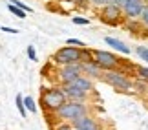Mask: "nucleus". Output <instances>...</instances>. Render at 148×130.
Here are the masks:
<instances>
[{
	"instance_id": "nucleus-15",
	"label": "nucleus",
	"mask_w": 148,
	"mask_h": 130,
	"mask_svg": "<svg viewBox=\"0 0 148 130\" xmlns=\"http://www.w3.org/2000/svg\"><path fill=\"white\" fill-rule=\"evenodd\" d=\"M15 103H16V108H18V114H20L22 117H26V116H27V110H26V106H24V97H22L20 94L15 97Z\"/></svg>"
},
{
	"instance_id": "nucleus-22",
	"label": "nucleus",
	"mask_w": 148,
	"mask_h": 130,
	"mask_svg": "<svg viewBox=\"0 0 148 130\" xmlns=\"http://www.w3.org/2000/svg\"><path fill=\"white\" fill-rule=\"evenodd\" d=\"M66 46H75V48H86V44L79 39H68L66 41Z\"/></svg>"
},
{
	"instance_id": "nucleus-24",
	"label": "nucleus",
	"mask_w": 148,
	"mask_h": 130,
	"mask_svg": "<svg viewBox=\"0 0 148 130\" xmlns=\"http://www.w3.org/2000/svg\"><path fill=\"white\" fill-rule=\"evenodd\" d=\"M73 24H77V26H88L90 20L86 19V17H73Z\"/></svg>"
},
{
	"instance_id": "nucleus-8",
	"label": "nucleus",
	"mask_w": 148,
	"mask_h": 130,
	"mask_svg": "<svg viewBox=\"0 0 148 130\" xmlns=\"http://www.w3.org/2000/svg\"><path fill=\"white\" fill-rule=\"evenodd\" d=\"M146 4H148V0H126V4L121 8L124 19H130V20L141 19V15H143Z\"/></svg>"
},
{
	"instance_id": "nucleus-11",
	"label": "nucleus",
	"mask_w": 148,
	"mask_h": 130,
	"mask_svg": "<svg viewBox=\"0 0 148 130\" xmlns=\"http://www.w3.org/2000/svg\"><path fill=\"white\" fill-rule=\"evenodd\" d=\"M82 64V75H86L88 79H102V72L101 68L95 64V63H81Z\"/></svg>"
},
{
	"instance_id": "nucleus-28",
	"label": "nucleus",
	"mask_w": 148,
	"mask_h": 130,
	"mask_svg": "<svg viewBox=\"0 0 148 130\" xmlns=\"http://www.w3.org/2000/svg\"><path fill=\"white\" fill-rule=\"evenodd\" d=\"M73 4H75L77 8H88V0H75Z\"/></svg>"
},
{
	"instance_id": "nucleus-9",
	"label": "nucleus",
	"mask_w": 148,
	"mask_h": 130,
	"mask_svg": "<svg viewBox=\"0 0 148 130\" xmlns=\"http://www.w3.org/2000/svg\"><path fill=\"white\" fill-rule=\"evenodd\" d=\"M60 88L66 95V101H75V103H88L90 101V94H84L82 90L75 88L73 84H64Z\"/></svg>"
},
{
	"instance_id": "nucleus-1",
	"label": "nucleus",
	"mask_w": 148,
	"mask_h": 130,
	"mask_svg": "<svg viewBox=\"0 0 148 130\" xmlns=\"http://www.w3.org/2000/svg\"><path fill=\"white\" fill-rule=\"evenodd\" d=\"M66 103V95L60 86H48L42 88L40 94V105L46 114H55L62 105Z\"/></svg>"
},
{
	"instance_id": "nucleus-12",
	"label": "nucleus",
	"mask_w": 148,
	"mask_h": 130,
	"mask_svg": "<svg viewBox=\"0 0 148 130\" xmlns=\"http://www.w3.org/2000/svg\"><path fill=\"white\" fill-rule=\"evenodd\" d=\"M104 42L110 46L113 52H117V53H124V55H128L132 50H130L126 44H124L123 41H119V39H113V37H104Z\"/></svg>"
},
{
	"instance_id": "nucleus-17",
	"label": "nucleus",
	"mask_w": 148,
	"mask_h": 130,
	"mask_svg": "<svg viewBox=\"0 0 148 130\" xmlns=\"http://www.w3.org/2000/svg\"><path fill=\"white\" fill-rule=\"evenodd\" d=\"M134 70H135V73L141 77V81H145V83H148V66H134Z\"/></svg>"
},
{
	"instance_id": "nucleus-19",
	"label": "nucleus",
	"mask_w": 148,
	"mask_h": 130,
	"mask_svg": "<svg viewBox=\"0 0 148 130\" xmlns=\"http://www.w3.org/2000/svg\"><path fill=\"white\" fill-rule=\"evenodd\" d=\"M135 53H137V57H139L141 61L148 63V48H145V46H137V48H135Z\"/></svg>"
},
{
	"instance_id": "nucleus-20",
	"label": "nucleus",
	"mask_w": 148,
	"mask_h": 130,
	"mask_svg": "<svg viewBox=\"0 0 148 130\" xmlns=\"http://www.w3.org/2000/svg\"><path fill=\"white\" fill-rule=\"evenodd\" d=\"M9 2L11 4H13V6H16V8H18V9H22V11H24V13H31V8H29V6H26L24 2H20V0H9Z\"/></svg>"
},
{
	"instance_id": "nucleus-2",
	"label": "nucleus",
	"mask_w": 148,
	"mask_h": 130,
	"mask_svg": "<svg viewBox=\"0 0 148 130\" xmlns=\"http://www.w3.org/2000/svg\"><path fill=\"white\" fill-rule=\"evenodd\" d=\"M88 114H90V106H88V103H75V101H66V103L62 105L53 116H55L59 121L73 123L75 119H79V117H82V116H88Z\"/></svg>"
},
{
	"instance_id": "nucleus-7",
	"label": "nucleus",
	"mask_w": 148,
	"mask_h": 130,
	"mask_svg": "<svg viewBox=\"0 0 148 130\" xmlns=\"http://www.w3.org/2000/svg\"><path fill=\"white\" fill-rule=\"evenodd\" d=\"M82 75V64L75 63V64H66V66H59V72H57V81H59V86H64V84H71L77 77Z\"/></svg>"
},
{
	"instance_id": "nucleus-21",
	"label": "nucleus",
	"mask_w": 148,
	"mask_h": 130,
	"mask_svg": "<svg viewBox=\"0 0 148 130\" xmlns=\"http://www.w3.org/2000/svg\"><path fill=\"white\" fill-rule=\"evenodd\" d=\"M51 130H75V128H73V125H71V123H66V121H60L59 123V125H55L53 128H51Z\"/></svg>"
},
{
	"instance_id": "nucleus-6",
	"label": "nucleus",
	"mask_w": 148,
	"mask_h": 130,
	"mask_svg": "<svg viewBox=\"0 0 148 130\" xmlns=\"http://www.w3.org/2000/svg\"><path fill=\"white\" fill-rule=\"evenodd\" d=\"M99 20L102 22V24H106V26H113V28H117V26H123L124 24V15H123V9L119 8V6L115 4H106V6H102L101 11H99Z\"/></svg>"
},
{
	"instance_id": "nucleus-23",
	"label": "nucleus",
	"mask_w": 148,
	"mask_h": 130,
	"mask_svg": "<svg viewBox=\"0 0 148 130\" xmlns=\"http://www.w3.org/2000/svg\"><path fill=\"white\" fill-rule=\"evenodd\" d=\"M141 24H143L145 31H148V4H146L145 11H143V15H141Z\"/></svg>"
},
{
	"instance_id": "nucleus-13",
	"label": "nucleus",
	"mask_w": 148,
	"mask_h": 130,
	"mask_svg": "<svg viewBox=\"0 0 148 130\" xmlns=\"http://www.w3.org/2000/svg\"><path fill=\"white\" fill-rule=\"evenodd\" d=\"M75 88H79V90H82L84 94H90V92H93V81L92 79H88L86 75H81V77H77L75 81L71 83Z\"/></svg>"
},
{
	"instance_id": "nucleus-27",
	"label": "nucleus",
	"mask_w": 148,
	"mask_h": 130,
	"mask_svg": "<svg viewBox=\"0 0 148 130\" xmlns=\"http://www.w3.org/2000/svg\"><path fill=\"white\" fill-rule=\"evenodd\" d=\"M2 31H4V33H13V35H16V33H18V30L9 28V26H2Z\"/></svg>"
},
{
	"instance_id": "nucleus-5",
	"label": "nucleus",
	"mask_w": 148,
	"mask_h": 130,
	"mask_svg": "<svg viewBox=\"0 0 148 130\" xmlns=\"http://www.w3.org/2000/svg\"><path fill=\"white\" fill-rule=\"evenodd\" d=\"M82 50L84 48H75V46H62L60 50H57L53 53L51 61L57 66H66V64H75L81 63L82 59Z\"/></svg>"
},
{
	"instance_id": "nucleus-26",
	"label": "nucleus",
	"mask_w": 148,
	"mask_h": 130,
	"mask_svg": "<svg viewBox=\"0 0 148 130\" xmlns=\"http://www.w3.org/2000/svg\"><path fill=\"white\" fill-rule=\"evenodd\" d=\"M93 6H97V8H102V6H106V4H110L112 0H90Z\"/></svg>"
},
{
	"instance_id": "nucleus-29",
	"label": "nucleus",
	"mask_w": 148,
	"mask_h": 130,
	"mask_svg": "<svg viewBox=\"0 0 148 130\" xmlns=\"http://www.w3.org/2000/svg\"><path fill=\"white\" fill-rule=\"evenodd\" d=\"M112 4H115V6H119V8H123V6L126 4V0H112Z\"/></svg>"
},
{
	"instance_id": "nucleus-16",
	"label": "nucleus",
	"mask_w": 148,
	"mask_h": 130,
	"mask_svg": "<svg viewBox=\"0 0 148 130\" xmlns=\"http://www.w3.org/2000/svg\"><path fill=\"white\" fill-rule=\"evenodd\" d=\"M24 106H26L27 112H33V114L37 112V103H35V99H33L31 95H26L24 97Z\"/></svg>"
},
{
	"instance_id": "nucleus-25",
	"label": "nucleus",
	"mask_w": 148,
	"mask_h": 130,
	"mask_svg": "<svg viewBox=\"0 0 148 130\" xmlns=\"http://www.w3.org/2000/svg\"><path fill=\"white\" fill-rule=\"evenodd\" d=\"M27 57H29V61H37V52H35V46H33V44H29V46H27Z\"/></svg>"
},
{
	"instance_id": "nucleus-18",
	"label": "nucleus",
	"mask_w": 148,
	"mask_h": 130,
	"mask_svg": "<svg viewBox=\"0 0 148 130\" xmlns=\"http://www.w3.org/2000/svg\"><path fill=\"white\" fill-rule=\"evenodd\" d=\"M8 9H9V11H11V13H13L15 17H18V19H22V20H24V19H26V15H27V13H24L22 9H18L16 6H13L11 2H8Z\"/></svg>"
},
{
	"instance_id": "nucleus-4",
	"label": "nucleus",
	"mask_w": 148,
	"mask_h": 130,
	"mask_svg": "<svg viewBox=\"0 0 148 130\" xmlns=\"http://www.w3.org/2000/svg\"><path fill=\"white\" fill-rule=\"evenodd\" d=\"M92 57L93 63L97 64L102 72H110V70H119L124 61L113 52H106V50H92Z\"/></svg>"
},
{
	"instance_id": "nucleus-14",
	"label": "nucleus",
	"mask_w": 148,
	"mask_h": 130,
	"mask_svg": "<svg viewBox=\"0 0 148 130\" xmlns=\"http://www.w3.org/2000/svg\"><path fill=\"white\" fill-rule=\"evenodd\" d=\"M123 26H124V30L134 37H139L141 33H145V28L141 24V20H124Z\"/></svg>"
},
{
	"instance_id": "nucleus-3",
	"label": "nucleus",
	"mask_w": 148,
	"mask_h": 130,
	"mask_svg": "<svg viewBox=\"0 0 148 130\" xmlns=\"http://www.w3.org/2000/svg\"><path fill=\"white\" fill-rule=\"evenodd\" d=\"M102 81L108 83L112 88H115L117 92L123 94H130L134 90V81L130 79L123 70H110L102 73Z\"/></svg>"
},
{
	"instance_id": "nucleus-10",
	"label": "nucleus",
	"mask_w": 148,
	"mask_h": 130,
	"mask_svg": "<svg viewBox=\"0 0 148 130\" xmlns=\"http://www.w3.org/2000/svg\"><path fill=\"white\" fill-rule=\"evenodd\" d=\"M71 125H73V128H75V130H101V123L95 119V117H92L90 114L79 117V119H75Z\"/></svg>"
}]
</instances>
